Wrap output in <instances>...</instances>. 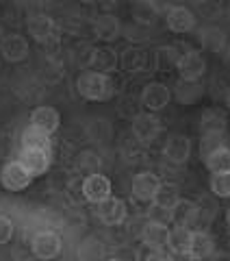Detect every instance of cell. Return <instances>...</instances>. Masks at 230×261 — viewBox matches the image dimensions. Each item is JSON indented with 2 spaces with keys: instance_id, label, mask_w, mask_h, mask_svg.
<instances>
[{
  "instance_id": "cell-8",
  "label": "cell",
  "mask_w": 230,
  "mask_h": 261,
  "mask_svg": "<svg viewBox=\"0 0 230 261\" xmlns=\"http://www.w3.org/2000/svg\"><path fill=\"white\" fill-rule=\"evenodd\" d=\"M80 190H83V198L87 202H92V205H98V202H102V200H106V198H111L113 196L109 176H104L100 172H92L89 176H85Z\"/></svg>"
},
{
  "instance_id": "cell-10",
  "label": "cell",
  "mask_w": 230,
  "mask_h": 261,
  "mask_svg": "<svg viewBox=\"0 0 230 261\" xmlns=\"http://www.w3.org/2000/svg\"><path fill=\"white\" fill-rule=\"evenodd\" d=\"M165 22L171 33H180L183 35V33H191L198 27V15L193 13V9H189V7L174 5V7H167Z\"/></svg>"
},
{
  "instance_id": "cell-38",
  "label": "cell",
  "mask_w": 230,
  "mask_h": 261,
  "mask_svg": "<svg viewBox=\"0 0 230 261\" xmlns=\"http://www.w3.org/2000/svg\"><path fill=\"white\" fill-rule=\"evenodd\" d=\"M228 57H230V44H228Z\"/></svg>"
},
{
  "instance_id": "cell-7",
  "label": "cell",
  "mask_w": 230,
  "mask_h": 261,
  "mask_svg": "<svg viewBox=\"0 0 230 261\" xmlns=\"http://www.w3.org/2000/svg\"><path fill=\"white\" fill-rule=\"evenodd\" d=\"M161 118L157 116V113H139V116H135L133 120V135L137 137L141 144L150 146L157 142V137L161 135Z\"/></svg>"
},
{
  "instance_id": "cell-22",
  "label": "cell",
  "mask_w": 230,
  "mask_h": 261,
  "mask_svg": "<svg viewBox=\"0 0 230 261\" xmlns=\"http://www.w3.org/2000/svg\"><path fill=\"white\" fill-rule=\"evenodd\" d=\"M120 63L128 74H139V72H143L146 63H148V55L141 46H128L126 50H122Z\"/></svg>"
},
{
  "instance_id": "cell-19",
  "label": "cell",
  "mask_w": 230,
  "mask_h": 261,
  "mask_svg": "<svg viewBox=\"0 0 230 261\" xmlns=\"http://www.w3.org/2000/svg\"><path fill=\"white\" fill-rule=\"evenodd\" d=\"M213 250H215V240H213V235L202 231V228H198V231H191V244H189V255L195 261H202L213 255Z\"/></svg>"
},
{
  "instance_id": "cell-28",
  "label": "cell",
  "mask_w": 230,
  "mask_h": 261,
  "mask_svg": "<svg viewBox=\"0 0 230 261\" xmlns=\"http://www.w3.org/2000/svg\"><path fill=\"white\" fill-rule=\"evenodd\" d=\"M200 42L207 50L219 53L226 48V33L219 27H204V29H200Z\"/></svg>"
},
{
  "instance_id": "cell-9",
  "label": "cell",
  "mask_w": 230,
  "mask_h": 261,
  "mask_svg": "<svg viewBox=\"0 0 230 261\" xmlns=\"http://www.w3.org/2000/svg\"><path fill=\"white\" fill-rule=\"evenodd\" d=\"M126 216H128L126 202L122 198H118V196H111V198H106V200L96 205V218L106 226L122 224L126 220Z\"/></svg>"
},
{
  "instance_id": "cell-23",
  "label": "cell",
  "mask_w": 230,
  "mask_h": 261,
  "mask_svg": "<svg viewBox=\"0 0 230 261\" xmlns=\"http://www.w3.org/2000/svg\"><path fill=\"white\" fill-rule=\"evenodd\" d=\"M163 7L157 3H150V0H139V3L133 5V20L141 27H152L157 22L159 13H161Z\"/></svg>"
},
{
  "instance_id": "cell-34",
  "label": "cell",
  "mask_w": 230,
  "mask_h": 261,
  "mask_svg": "<svg viewBox=\"0 0 230 261\" xmlns=\"http://www.w3.org/2000/svg\"><path fill=\"white\" fill-rule=\"evenodd\" d=\"M141 261H174L165 250H148V255Z\"/></svg>"
},
{
  "instance_id": "cell-21",
  "label": "cell",
  "mask_w": 230,
  "mask_h": 261,
  "mask_svg": "<svg viewBox=\"0 0 230 261\" xmlns=\"http://www.w3.org/2000/svg\"><path fill=\"white\" fill-rule=\"evenodd\" d=\"M228 128V118L221 109H207L200 118V133L202 135H224Z\"/></svg>"
},
{
  "instance_id": "cell-27",
  "label": "cell",
  "mask_w": 230,
  "mask_h": 261,
  "mask_svg": "<svg viewBox=\"0 0 230 261\" xmlns=\"http://www.w3.org/2000/svg\"><path fill=\"white\" fill-rule=\"evenodd\" d=\"M178 200H180L178 185H174V183H161L159 190H157V194H154V198H152V205L159 207V209L169 211Z\"/></svg>"
},
{
  "instance_id": "cell-32",
  "label": "cell",
  "mask_w": 230,
  "mask_h": 261,
  "mask_svg": "<svg viewBox=\"0 0 230 261\" xmlns=\"http://www.w3.org/2000/svg\"><path fill=\"white\" fill-rule=\"evenodd\" d=\"M11 238H13V222L7 216L0 214V246L11 242Z\"/></svg>"
},
{
  "instance_id": "cell-30",
  "label": "cell",
  "mask_w": 230,
  "mask_h": 261,
  "mask_svg": "<svg viewBox=\"0 0 230 261\" xmlns=\"http://www.w3.org/2000/svg\"><path fill=\"white\" fill-rule=\"evenodd\" d=\"M180 53H176L174 46H161L154 53V68L159 72H167L169 68H176Z\"/></svg>"
},
{
  "instance_id": "cell-17",
  "label": "cell",
  "mask_w": 230,
  "mask_h": 261,
  "mask_svg": "<svg viewBox=\"0 0 230 261\" xmlns=\"http://www.w3.org/2000/svg\"><path fill=\"white\" fill-rule=\"evenodd\" d=\"M59 124H61V113L54 107L42 105V107L33 109V113H31V124L28 126L37 128V130H44V133H48V135H52L54 130L59 128Z\"/></svg>"
},
{
  "instance_id": "cell-6",
  "label": "cell",
  "mask_w": 230,
  "mask_h": 261,
  "mask_svg": "<svg viewBox=\"0 0 230 261\" xmlns=\"http://www.w3.org/2000/svg\"><path fill=\"white\" fill-rule=\"evenodd\" d=\"M139 100H141L143 109L148 113H157V111L165 109L167 105H169V100H171V89L165 83L152 81V83H148L141 89V96H139Z\"/></svg>"
},
{
  "instance_id": "cell-29",
  "label": "cell",
  "mask_w": 230,
  "mask_h": 261,
  "mask_svg": "<svg viewBox=\"0 0 230 261\" xmlns=\"http://www.w3.org/2000/svg\"><path fill=\"white\" fill-rule=\"evenodd\" d=\"M22 148H39V150H52V140L50 135L37 128H24L22 133Z\"/></svg>"
},
{
  "instance_id": "cell-25",
  "label": "cell",
  "mask_w": 230,
  "mask_h": 261,
  "mask_svg": "<svg viewBox=\"0 0 230 261\" xmlns=\"http://www.w3.org/2000/svg\"><path fill=\"white\" fill-rule=\"evenodd\" d=\"M204 163H207L209 172L213 174H224V172H230V148L224 144L215 148L213 152H209L207 157H204Z\"/></svg>"
},
{
  "instance_id": "cell-13",
  "label": "cell",
  "mask_w": 230,
  "mask_h": 261,
  "mask_svg": "<svg viewBox=\"0 0 230 261\" xmlns=\"http://www.w3.org/2000/svg\"><path fill=\"white\" fill-rule=\"evenodd\" d=\"M163 154H165L167 161L183 166V163L189 161V154H191V140L183 133L169 135L165 140V146H163Z\"/></svg>"
},
{
  "instance_id": "cell-5",
  "label": "cell",
  "mask_w": 230,
  "mask_h": 261,
  "mask_svg": "<svg viewBox=\"0 0 230 261\" xmlns=\"http://www.w3.org/2000/svg\"><path fill=\"white\" fill-rule=\"evenodd\" d=\"M176 72L183 81H200L207 74V59L202 57L200 50L180 53L178 63H176Z\"/></svg>"
},
{
  "instance_id": "cell-18",
  "label": "cell",
  "mask_w": 230,
  "mask_h": 261,
  "mask_svg": "<svg viewBox=\"0 0 230 261\" xmlns=\"http://www.w3.org/2000/svg\"><path fill=\"white\" fill-rule=\"evenodd\" d=\"M200 216V207L189 198H180L174 207L169 209V220L176 226H191Z\"/></svg>"
},
{
  "instance_id": "cell-36",
  "label": "cell",
  "mask_w": 230,
  "mask_h": 261,
  "mask_svg": "<svg viewBox=\"0 0 230 261\" xmlns=\"http://www.w3.org/2000/svg\"><path fill=\"white\" fill-rule=\"evenodd\" d=\"M3 37H5V31H3V27H0V42H3Z\"/></svg>"
},
{
  "instance_id": "cell-15",
  "label": "cell",
  "mask_w": 230,
  "mask_h": 261,
  "mask_svg": "<svg viewBox=\"0 0 230 261\" xmlns=\"http://www.w3.org/2000/svg\"><path fill=\"white\" fill-rule=\"evenodd\" d=\"M167 238H169V226L165 222H159V220L148 222L141 231V242L148 250H165Z\"/></svg>"
},
{
  "instance_id": "cell-3",
  "label": "cell",
  "mask_w": 230,
  "mask_h": 261,
  "mask_svg": "<svg viewBox=\"0 0 230 261\" xmlns=\"http://www.w3.org/2000/svg\"><path fill=\"white\" fill-rule=\"evenodd\" d=\"M31 250L37 259H44V261H50L56 259L63 250V240L59 233L54 231H39L33 235L31 240Z\"/></svg>"
},
{
  "instance_id": "cell-35",
  "label": "cell",
  "mask_w": 230,
  "mask_h": 261,
  "mask_svg": "<svg viewBox=\"0 0 230 261\" xmlns=\"http://www.w3.org/2000/svg\"><path fill=\"white\" fill-rule=\"evenodd\" d=\"M226 222H228V226H230V207L226 209Z\"/></svg>"
},
{
  "instance_id": "cell-26",
  "label": "cell",
  "mask_w": 230,
  "mask_h": 261,
  "mask_svg": "<svg viewBox=\"0 0 230 261\" xmlns=\"http://www.w3.org/2000/svg\"><path fill=\"white\" fill-rule=\"evenodd\" d=\"M174 94L183 105H193L204 94V87L200 85V81H183V79H178V83L174 85Z\"/></svg>"
},
{
  "instance_id": "cell-33",
  "label": "cell",
  "mask_w": 230,
  "mask_h": 261,
  "mask_svg": "<svg viewBox=\"0 0 230 261\" xmlns=\"http://www.w3.org/2000/svg\"><path fill=\"white\" fill-rule=\"evenodd\" d=\"M195 9L202 13V18L213 20V18H215V15L221 11V7H219V5H213V3H198V5H195Z\"/></svg>"
},
{
  "instance_id": "cell-2",
  "label": "cell",
  "mask_w": 230,
  "mask_h": 261,
  "mask_svg": "<svg viewBox=\"0 0 230 261\" xmlns=\"http://www.w3.org/2000/svg\"><path fill=\"white\" fill-rule=\"evenodd\" d=\"M26 27H28V35L35 39L37 44L50 46V44L59 42V27H56V22L50 18V15H46V13L31 15Z\"/></svg>"
},
{
  "instance_id": "cell-37",
  "label": "cell",
  "mask_w": 230,
  "mask_h": 261,
  "mask_svg": "<svg viewBox=\"0 0 230 261\" xmlns=\"http://www.w3.org/2000/svg\"><path fill=\"white\" fill-rule=\"evenodd\" d=\"M104 261H122V259H115V257H111V259H104Z\"/></svg>"
},
{
  "instance_id": "cell-4",
  "label": "cell",
  "mask_w": 230,
  "mask_h": 261,
  "mask_svg": "<svg viewBox=\"0 0 230 261\" xmlns=\"http://www.w3.org/2000/svg\"><path fill=\"white\" fill-rule=\"evenodd\" d=\"M0 183L9 192H22L33 183V174L20 163V159L7 161L0 170Z\"/></svg>"
},
{
  "instance_id": "cell-1",
  "label": "cell",
  "mask_w": 230,
  "mask_h": 261,
  "mask_svg": "<svg viewBox=\"0 0 230 261\" xmlns=\"http://www.w3.org/2000/svg\"><path fill=\"white\" fill-rule=\"evenodd\" d=\"M76 89H78V94L83 96L85 100L104 102L115 94V83H113V79L109 74L87 70V72H83V74L78 76Z\"/></svg>"
},
{
  "instance_id": "cell-24",
  "label": "cell",
  "mask_w": 230,
  "mask_h": 261,
  "mask_svg": "<svg viewBox=\"0 0 230 261\" xmlns=\"http://www.w3.org/2000/svg\"><path fill=\"white\" fill-rule=\"evenodd\" d=\"M189 244H191V228L189 226L169 228L167 248L174 252V255H189Z\"/></svg>"
},
{
  "instance_id": "cell-14",
  "label": "cell",
  "mask_w": 230,
  "mask_h": 261,
  "mask_svg": "<svg viewBox=\"0 0 230 261\" xmlns=\"http://www.w3.org/2000/svg\"><path fill=\"white\" fill-rule=\"evenodd\" d=\"M31 48L24 35H18V33H11V35H5L3 42H0V55L3 59H7L9 63H20L28 57Z\"/></svg>"
},
{
  "instance_id": "cell-31",
  "label": "cell",
  "mask_w": 230,
  "mask_h": 261,
  "mask_svg": "<svg viewBox=\"0 0 230 261\" xmlns=\"http://www.w3.org/2000/svg\"><path fill=\"white\" fill-rule=\"evenodd\" d=\"M211 192L217 198H230V172L211 176Z\"/></svg>"
},
{
  "instance_id": "cell-20",
  "label": "cell",
  "mask_w": 230,
  "mask_h": 261,
  "mask_svg": "<svg viewBox=\"0 0 230 261\" xmlns=\"http://www.w3.org/2000/svg\"><path fill=\"white\" fill-rule=\"evenodd\" d=\"M122 33V27H120V20L115 18L113 13H100L98 18L94 20V35L100 39V42H113L118 39Z\"/></svg>"
},
{
  "instance_id": "cell-12",
  "label": "cell",
  "mask_w": 230,
  "mask_h": 261,
  "mask_svg": "<svg viewBox=\"0 0 230 261\" xmlns=\"http://www.w3.org/2000/svg\"><path fill=\"white\" fill-rule=\"evenodd\" d=\"M159 185H161V178L157 174L150 172V170H141V172L135 174L133 183H130V192H133V196L139 202H152Z\"/></svg>"
},
{
  "instance_id": "cell-16",
  "label": "cell",
  "mask_w": 230,
  "mask_h": 261,
  "mask_svg": "<svg viewBox=\"0 0 230 261\" xmlns=\"http://www.w3.org/2000/svg\"><path fill=\"white\" fill-rule=\"evenodd\" d=\"M89 65L94 72H102V74H111L120 65V55L113 50L111 46H98L89 55Z\"/></svg>"
},
{
  "instance_id": "cell-11",
  "label": "cell",
  "mask_w": 230,
  "mask_h": 261,
  "mask_svg": "<svg viewBox=\"0 0 230 261\" xmlns=\"http://www.w3.org/2000/svg\"><path fill=\"white\" fill-rule=\"evenodd\" d=\"M20 163L35 176H42L50 170L52 163V150H39V148H22L20 152Z\"/></svg>"
}]
</instances>
